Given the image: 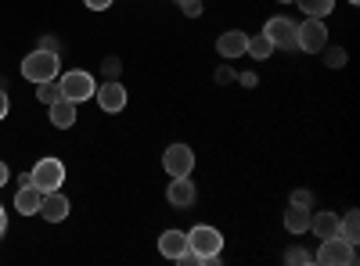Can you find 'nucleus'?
<instances>
[{
  "label": "nucleus",
  "instance_id": "f257e3e1",
  "mask_svg": "<svg viewBox=\"0 0 360 266\" xmlns=\"http://www.w3.org/2000/svg\"><path fill=\"white\" fill-rule=\"evenodd\" d=\"M58 69H62L58 54H54V51H44V47H37L33 54L22 58V79L47 83V79H58Z\"/></svg>",
  "mask_w": 360,
  "mask_h": 266
},
{
  "label": "nucleus",
  "instance_id": "f03ea898",
  "mask_svg": "<svg viewBox=\"0 0 360 266\" xmlns=\"http://www.w3.org/2000/svg\"><path fill=\"white\" fill-rule=\"evenodd\" d=\"M188 248L202 255V262H213L220 252H224V234L209 223H198L188 230Z\"/></svg>",
  "mask_w": 360,
  "mask_h": 266
},
{
  "label": "nucleus",
  "instance_id": "7ed1b4c3",
  "mask_svg": "<svg viewBox=\"0 0 360 266\" xmlns=\"http://www.w3.org/2000/svg\"><path fill=\"white\" fill-rule=\"evenodd\" d=\"M324 47H328V25H324V18H307L303 25H295V51L317 54Z\"/></svg>",
  "mask_w": 360,
  "mask_h": 266
},
{
  "label": "nucleus",
  "instance_id": "20e7f679",
  "mask_svg": "<svg viewBox=\"0 0 360 266\" xmlns=\"http://www.w3.org/2000/svg\"><path fill=\"white\" fill-rule=\"evenodd\" d=\"M58 91H62V98L65 101H72V105H79V101H86V98H94V76L90 72H65L62 79H58Z\"/></svg>",
  "mask_w": 360,
  "mask_h": 266
},
{
  "label": "nucleus",
  "instance_id": "39448f33",
  "mask_svg": "<svg viewBox=\"0 0 360 266\" xmlns=\"http://www.w3.org/2000/svg\"><path fill=\"white\" fill-rule=\"evenodd\" d=\"M29 180H33V187H40L44 194L47 191H58L65 184V166L58 162V159H40L33 166V173H29Z\"/></svg>",
  "mask_w": 360,
  "mask_h": 266
},
{
  "label": "nucleus",
  "instance_id": "423d86ee",
  "mask_svg": "<svg viewBox=\"0 0 360 266\" xmlns=\"http://www.w3.org/2000/svg\"><path fill=\"white\" fill-rule=\"evenodd\" d=\"M314 259L324 262V266H353V262H356V252H353L349 241H342L339 234H335V238H324V241H321V252H317Z\"/></svg>",
  "mask_w": 360,
  "mask_h": 266
},
{
  "label": "nucleus",
  "instance_id": "0eeeda50",
  "mask_svg": "<svg viewBox=\"0 0 360 266\" xmlns=\"http://www.w3.org/2000/svg\"><path fill=\"white\" fill-rule=\"evenodd\" d=\"M162 169L169 176H191L195 169V152L188 144H169L166 147V155H162Z\"/></svg>",
  "mask_w": 360,
  "mask_h": 266
},
{
  "label": "nucleus",
  "instance_id": "6e6552de",
  "mask_svg": "<svg viewBox=\"0 0 360 266\" xmlns=\"http://www.w3.org/2000/svg\"><path fill=\"white\" fill-rule=\"evenodd\" d=\"M263 36L281 47V51H295V22L292 18H270L266 29H263Z\"/></svg>",
  "mask_w": 360,
  "mask_h": 266
},
{
  "label": "nucleus",
  "instance_id": "1a4fd4ad",
  "mask_svg": "<svg viewBox=\"0 0 360 266\" xmlns=\"http://www.w3.org/2000/svg\"><path fill=\"white\" fill-rule=\"evenodd\" d=\"M166 201L173 209H188L198 201V187L191 184V176H173V184L166 187Z\"/></svg>",
  "mask_w": 360,
  "mask_h": 266
},
{
  "label": "nucleus",
  "instance_id": "9d476101",
  "mask_svg": "<svg viewBox=\"0 0 360 266\" xmlns=\"http://www.w3.org/2000/svg\"><path fill=\"white\" fill-rule=\"evenodd\" d=\"M22 187H18V194H15V209L22 213V216H37L40 213V198H44V191L40 187H33V180H29V173L18 180Z\"/></svg>",
  "mask_w": 360,
  "mask_h": 266
},
{
  "label": "nucleus",
  "instance_id": "9b49d317",
  "mask_svg": "<svg viewBox=\"0 0 360 266\" xmlns=\"http://www.w3.org/2000/svg\"><path fill=\"white\" fill-rule=\"evenodd\" d=\"M94 98H98V105L105 112H123L127 108V86L115 83V79H105V86H98Z\"/></svg>",
  "mask_w": 360,
  "mask_h": 266
},
{
  "label": "nucleus",
  "instance_id": "f8f14e48",
  "mask_svg": "<svg viewBox=\"0 0 360 266\" xmlns=\"http://www.w3.org/2000/svg\"><path fill=\"white\" fill-rule=\"evenodd\" d=\"M37 216H44L47 223H62L65 216H69V198L62 194V191H47L44 198H40V213Z\"/></svg>",
  "mask_w": 360,
  "mask_h": 266
},
{
  "label": "nucleus",
  "instance_id": "ddd939ff",
  "mask_svg": "<svg viewBox=\"0 0 360 266\" xmlns=\"http://www.w3.org/2000/svg\"><path fill=\"white\" fill-rule=\"evenodd\" d=\"M245 44H249V36L242 33V29H231V33H224L220 40H217V51H220V58H242L245 54Z\"/></svg>",
  "mask_w": 360,
  "mask_h": 266
},
{
  "label": "nucleus",
  "instance_id": "4468645a",
  "mask_svg": "<svg viewBox=\"0 0 360 266\" xmlns=\"http://www.w3.org/2000/svg\"><path fill=\"white\" fill-rule=\"evenodd\" d=\"M47 108H51V126H58V130L76 126V105H72V101L58 98V101H51Z\"/></svg>",
  "mask_w": 360,
  "mask_h": 266
},
{
  "label": "nucleus",
  "instance_id": "2eb2a0df",
  "mask_svg": "<svg viewBox=\"0 0 360 266\" xmlns=\"http://www.w3.org/2000/svg\"><path fill=\"white\" fill-rule=\"evenodd\" d=\"M184 248H188V234H184V230H166L162 238H159V252H162L166 259H176Z\"/></svg>",
  "mask_w": 360,
  "mask_h": 266
},
{
  "label": "nucleus",
  "instance_id": "dca6fc26",
  "mask_svg": "<svg viewBox=\"0 0 360 266\" xmlns=\"http://www.w3.org/2000/svg\"><path fill=\"white\" fill-rule=\"evenodd\" d=\"M310 230L317 234L321 241L335 238V234H339V213H317V216H310Z\"/></svg>",
  "mask_w": 360,
  "mask_h": 266
},
{
  "label": "nucleus",
  "instance_id": "f3484780",
  "mask_svg": "<svg viewBox=\"0 0 360 266\" xmlns=\"http://www.w3.org/2000/svg\"><path fill=\"white\" fill-rule=\"evenodd\" d=\"M285 230H288V234L310 230V209H307V205H288V213H285Z\"/></svg>",
  "mask_w": 360,
  "mask_h": 266
},
{
  "label": "nucleus",
  "instance_id": "a211bd4d",
  "mask_svg": "<svg viewBox=\"0 0 360 266\" xmlns=\"http://www.w3.org/2000/svg\"><path fill=\"white\" fill-rule=\"evenodd\" d=\"M339 238L349 241V245L360 241V213H356V209H349V213L339 220Z\"/></svg>",
  "mask_w": 360,
  "mask_h": 266
},
{
  "label": "nucleus",
  "instance_id": "6ab92c4d",
  "mask_svg": "<svg viewBox=\"0 0 360 266\" xmlns=\"http://www.w3.org/2000/svg\"><path fill=\"white\" fill-rule=\"evenodd\" d=\"M295 4L307 11V18H324V15H332L335 0H295Z\"/></svg>",
  "mask_w": 360,
  "mask_h": 266
},
{
  "label": "nucleus",
  "instance_id": "aec40b11",
  "mask_svg": "<svg viewBox=\"0 0 360 266\" xmlns=\"http://www.w3.org/2000/svg\"><path fill=\"white\" fill-rule=\"evenodd\" d=\"M245 54H252L256 62H263V58H270V54H274V44H270L263 33H259V36H249V44H245Z\"/></svg>",
  "mask_w": 360,
  "mask_h": 266
},
{
  "label": "nucleus",
  "instance_id": "412c9836",
  "mask_svg": "<svg viewBox=\"0 0 360 266\" xmlns=\"http://www.w3.org/2000/svg\"><path fill=\"white\" fill-rule=\"evenodd\" d=\"M37 98H40L44 105H51V101L62 98V91H58V83H54V79H47V83H37Z\"/></svg>",
  "mask_w": 360,
  "mask_h": 266
},
{
  "label": "nucleus",
  "instance_id": "4be33fe9",
  "mask_svg": "<svg viewBox=\"0 0 360 266\" xmlns=\"http://www.w3.org/2000/svg\"><path fill=\"white\" fill-rule=\"evenodd\" d=\"M324 62H328V65H332V69H339V65H346V51H342V47H332V51H328V47H324Z\"/></svg>",
  "mask_w": 360,
  "mask_h": 266
},
{
  "label": "nucleus",
  "instance_id": "5701e85b",
  "mask_svg": "<svg viewBox=\"0 0 360 266\" xmlns=\"http://www.w3.org/2000/svg\"><path fill=\"white\" fill-rule=\"evenodd\" d=\"M310 259H314V255L303 252V248H288V252H285V262H292V266H307Z\"/></svg>",
  "mask_w": 360,
  "mask_h": 266
},
{
  "label": "nucleus",
  "instance_id": "b1692460",
  "mask_svg": "<svg viewBox=\"0 0 360 266\" xmlns=\"http://www.w3.org/2000/svg\"><path fill=\"white\" fill-rule=\"evenodd\" d=\"M176 8L184 11L188 18H198L202 15V0H176Z\"/></svg>",
  "mask_w": 360,
  "mask_h": 266
},
{
  "label": "nucleus",
  "instance_id": "393cba45",
  "mask_svg": "<svg viewBox=\"0 0 360 266\" xmlns=\"http://www.w3.org/2000/svg\"><path fill=\"white\" fill-rule=\"evenodd\" d=\"M234 79H238V72H234L231 65H220V69H217V83H220V86H227V83H234Z\"/></svg>",
  "mask_w": 360,
  "mask_h": 266
},
{
  "label": "nucleus",
  "instance_id": "a878e982",
  "mask_svg": "<svg viewBox=\"0 0 360 266\" xmlns=\"http://www.w3.org/2000/svg\"><path fill=\"white\" fill-rule=\"evenodd\" d=\"M101 72H105V79H115V76H119V58H115V54H112V58H105Z\"/></svg>",
  "mask_w": 360,
  "mask_h": 266
},
{
  "label": "nucleus",
  "instance_id": "bb28decb",
  "mask_svg": "<svg viewBox=\"0 0 360 266\" xmlns=\"http://www.w3.org/2000/svg\"><path fill=\"white\" fill-rule=\"evenodd\" d=\"M292 205H307V209H310V205H314V194H310V191H295V194H292Z\"/></svg>",
  "mask_w": 360,
  "mask_h": 266
},
{
  "label": "nucleus",
  "instance_id": "cd10ccee",
  "mask_svg": "<svg viewBox=\"0 0 360 266\" xmlns=\"http://www.w3.org/2000/svg\"><path fill=\"white\" fill-rule=\"evenodd\" d=\"M83 4H86L90 11H108V8H112V0H83Z\"/></svg>",
  "mask_w": 360,
  "mask_h": 266
},
{
  "label": "nucleus",
  "instance_id": "c85d7f7f",
  "mask_svg": "<svg viewBox=\"0 0 360 266\" xmlns=\"http://www.w3.org/2000/svg\"><path fill=\"white\" fill-rule=\"evenodd\" d=\"M238 79H242V86H256V83H259V76H256V72H242Z\"/></svg>",
  "mask_w": 360,
  "mask_h": 266
},
{
  "label": "nucleus",
  "instance_id": "c756f323",
  "mask_svg": "<svg viewBox=\"0 0 360 266\" xmlns=\"http://www.w3.org/2000/svg\"><path fill=\"white\" fill-rule=\"evenodd\" d=\"M40 47H44V51H54V54H58V40H54V36H44V40H40Z\"/></svg>",
  "mask_w": 360,
  "mask_h": 266
},
{
  "label": "nucleus",
  "instance_id": "7c9ffc66",
  "mask_svg": "<svg viewBox=\"0 0 360 266\" xmlns=\"http://www.w3.org/2000/svg\"><path fill=\"white\" fill-rule=\"evenodd\" d=\"M8 108H11V105H8V94L0 91V119H4V115H8Z\"/></svg>",
  "mask_w": 360,
  "mask_h": 266
},
{
  "label": "nucleus",
  "instance_id": "2f4dec72",
  "mask_svg": "<svg viewBox=\"0 0 360 266\" xmlns=\"http://www.w3.org/2000/svg\"><path fill=\"white\" fill-rule=\"evenodd\" d=\"M4 184H8V166L0 162V187H4Z\"/></svg>",
  "mask_w": 360,
  "mask_h": 266
},
{
  "label": "nucleus",
  "instance_id": "473e14b6",
  "mask_svg": "<svg viewBox=\"0 0 360 266\" xmlns=\"http://www.w3.org/2000/svg\"><path fill=\"white\" fill-rule=\"evenodd\" d=\"M8 230V216H4V209H0V234Z\"/></svg>",
  "mask_w": 360,
  "mask_h": 266
},
{
  "label": "nucleus",
  "instance_id": "72a5a7b5",
  "mask_svg": "<svg viewBox=\"0 0 360 266\" xmlns=\"http://www.w3.org/2000/svg\"><path fill=\"white\" fill-rule=\"evenodd\" d=\"M278 4H292V0H278Z\"/></svg>",
  "mask_w": 360,
  "mask_h": 266
},
{
  "label": "nucleus",
  "instance_id": "f704fd0d",
  "mask_svg": "<svg viewBox=\"0 0 360 266\" xmlns=\"http://www.w3.org/2000/svg\"><path fill=\"white\" fill-rule=\"evenodd\" d=\"M349 4H356V0H349Z\"/></svg>",
  "mask_w": 360,
  "mask_h": 266
}]
</instances>
